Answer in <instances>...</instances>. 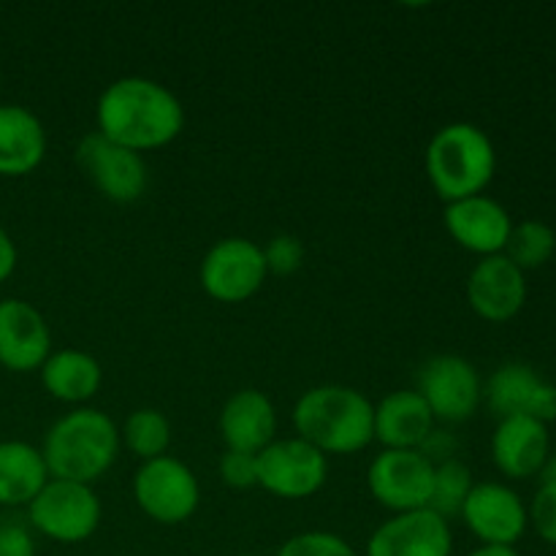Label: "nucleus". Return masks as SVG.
Returning <instances> with one entry per match:
<instances>
[{
  "label": "nucleus",
  "instance_id": "obj_32",
  "mask_svg": "<svg viewBox=\"0 0 556 556\" xmlns=\"http://www.w3.org/2000/svg\"><path fill=\"white\" fill-rule=\"evenodd\" d=\"M16 261H20V253H16L14 239L9 237L5 228H0V282H5L11 275H14Z\"/></svg>",
  "mask_w": 556,
  "mask_h": 556
},
{
  "label": "nucleus",
  "instance_id": "obj_30",
  "mask_svg": "<svg viewBox=\"0 0 556 556\" xmlns=\"http://www.w3.org/2000/svg\"><path fill=\"white\" fill-rule=\"evenodd\" d=\"M220 478L228 489L258 486V456L226 448L220 459Z\"/></svg>",
  "mask_w": 556,
  "mask_h": 556
},
{
  "label": "nucleus",
  "instance_id": "obj_2",
  "mask_svg": "<svg viewBox=\"0 0 556 556\" xmlns=\"http://www.w3.org/2000/svg\"><path fill=\"white\" fill-rule=\"evenodd\" d=\"M291 421L296 438L324 456H351L375 443V405L351 386L326 383L304 391Z\"/></svg>",
  "mask_w": 556,
  "mask_h": 556
},
{
  "label": "nucleus",
  "instance_id": "obj_18",
  "mask_svg": "<svg viewBox=\"0 0 556 556\" xmlns=\"http://www.w3.org/2000/svg\"><path fill=\"white\" fill-rule=\"evenodd\" d=\"M552 456V438L543 421L527 416L500 418L492 434L494 467L510 481H527L541 472Z\"/></svg>",
  "mask_w": 556,
  "mask_h": 556
},
{
  "label": "nucleus",
  "instance_id": "obj_35",
  "mask_svg": "<svg viewBox=\"0 0 556 556\" xmlns=\"http://www.w3.org/2000/svg\"><path fill=\"white\" fill-rule=\"evenodd\" d=\"M233 556H253V554H233Z\"/></svg>",
  "mask_w": 556,
  "mask_h": 556
},
{
  "label": "nucleus",
  "instance_id": "obj_16",
  "mask_svg": "<svg viewBox=\"0 0 556 556\" xmlns=\"http://www.w3.org/2000/svg\"><path fill=\"white\" fill-rule=\"evenodd\" d=\"M52 353L47 318L25 299L0 302V367L9 372H36Z\"/></svg>",
  "mask_w": 556,
  "mask_h": 556
},
{
  "label": "nucleus",
  "instance_id": "obj_4",
  "mask_svg": "<svg viewBox=\"0 0 556 556\" xmlns=\"http://www.w3.org/2000/svg\"><path fill=\"white\" fill-rule=\"evenodd\" d=\"M494 172H497V150L478 125H443L429 141L427 177L445 204L481 195L494 179Z\"/></svg>",
  "mask_w": 556,
  "mask_h": 556
},
{
  "label": "nucleus",
  "instance_id": "obj_14",
  "mask_svg": "<svg viewBox=\"0 0 556 556\" xmlns=\"http://www.w3.org/2000/svg\"><path fill=\"white\" fill-rule=\"evenodd\" d=\"M467 302L489 324L514 320L527 304V275L505 253L481 258L467 277Z\"/></svg>",
  "mask_w": 556,
  "mask_h": 556
},
{
  "label": "nucleus",
  "instance_id": "obj_27",
  "mask_svg": "<svg viewBox=\"0 0 556 556\" xmlns=\"http://www.w3.org/2000/svg\"><path fill=\"white\" fill-rule=\"evenodd\" d=\"M275 556H358L345 538L334 532H299L288 538Z\"/></svg>",
  "mask_w": 556,
  "mask_h": 556
},
{
  "label": "nucleus",
  "instance_id": "obj_13",
  "mask_svg": "<svg viewBox=\"0 0 556 556\" xmlns=\"http://www.w3.org/2000/svg\"><path fill=\"white\" fill-rule=\"evenodd\" d=\"M483 400L500 418L527 416L535 421H556V386L535 372L530 364L508 362L494 369L483 386Z\"/></svg>",
  "mask_w": 556,
  "mask_h": 556
},
{
  "label": "nucleus",
  "instance_id": "obj_7",
  "mask_svg": "<svg viewBox=\"0 0 556 556\" xmlns=\"http://www.w3.org/2000/svg\"><path fill=\"white\" fill-rule=\"evenodd\" d=\"M266 269L264 248L244 237L220 239L204 255L199 269L201 288L220 304H239L253 299L264 288Z\"/></svg>",
  "mask_w": 556,
  "mask_h": 556
},
{
  "label": "nucleus",
  "instance_id": "obj_33",
  "mask_svg": "<svg viewBox=\"0 0 556 556\" xmlns=\"http://www.w3.org/2000/svg\"><path fill=\"white\" fill-rule=\"evenodd\" d=\"M467 556H521V554L510 546H478L476 552H470Z\"/></svg>",
  "mask_w": 556,
  "mask_h": 556
},
{
  "label": "nucleus",
  "instance_id": "obj_20",
  "mask_svg": "<svg viewBox=\"0 0 556 556\" xmlns=\"http://www.w3.org/2000/svg\"><path fill=\"white\" fill-rule=\"evenodd\" d=\"M220 434L228 451L258 456L277 440V410L258 389H242L228 396L220 410Z\"/></svg>",
  "mask_w": 556,
  "mask_h": 556
},
{
  "label": "nucleus",
  "instance_id": "obj_12",
  "mask_svg": "<svg viewBox=\"0 0 556 556\" xmlns=\"http://www.w3.org/2000/svg\"><path fill=\"white\" fill-rule=\"evenodd\" d=\"M459 516L481 546L516 548L530 527L525 500L510 486L494 481L476 483Z\"/></svg>",
  "mask_w": 556,
  "mask_h": 556
},
{
  "label": "nucleus",
  "instance_id": "obj_19",
  "mask_svg": "<svg viewBox=\"0 0 556 556\" xmlns=\"http://www.w3.org/2000/svg\"><path fill=\"white\" fill-rule=\"evenodd\" d=\"M434 429L438 421L416 389L391 391L375 405V440L383 451H421Z\"/></svg>",
  "mask_w": 556,
  "mask_h": 556
},
{
  "label": "nucleus",
  "instance_id": "obj_10",
  "mask_svg": "<svg viewBox=\"0 0 556 556\" xmlns=\"http://www.w3.org/2000/svg\"><path fill=\"white\" fill-rule=\"evenodd\" d=\"M434 483V462L421 451H380L367 472L375 503L391 514L429 508Z\"/></svg>",
  "mask_w": 556,
  "mask_h": 556
},
{
  "label": "nucleus",
  "instance_id": "obj_22",
  "mask_svg": "<svg viewBox=\"0 0 556 556\" xmlns=\"http://www.w3.org/2000/svg\"><path fill=\"white\" fill-rule=\"evenodd\" d=\"M38 372L47 394L65 405L85 407L103 386V367L98 358L76 348L52 351Z\"/></svg>",
  "mask_w": 556,
  "mask_h": 556
},
{
  "label": "nucleus",
  "instance_id": "obj_25",
  "mask_svg": "<svg viewBox=\"0 0 556 556\" xmlns=\"http://www.w3.org/2000/svg\"><path fill=\"white\" fill-rule=\"evenodd\" d=\"M556 253V231L548 223L543 220H525L514 223V231H510L508 248L505 255L519 266L521 271L541 269L543 264L554 258Z\"/></svg>",
  "mask_w": 556,
  "mask_h": 556
},
{
  "label": "nucleus",
  "instance_id": "obj_28",
  "mask_svg": "<svg viewBox=\"0 0 556 556\" xmlns=\"http://www.w3.org/2000/svg\"><path fill=\"white\" fill-rule=\"evenodd\" d=\"M264 258H266V269H269V275L288 277L293 275V271L302 269L304 244L299 242L296 237H291V233H280V237H275L264 248Z\"/></svg>",
  "mask_w": 556,
  "mask_h": 556
},
{
  "label": "nucleus",
  "instance_id": "obj_26",
  "mask_svg": "<svg viewBox=\"0 0 556 556\" xmlns=\"http://www.w3.org/2000/svg\"><path fill=\"white\" fill-rule=\"evenodd\" d=\"M472 486V472L470 467L462 459H448L434 465V483H432V500H429V510L443 516L451 521V516H459L465 508V500L470 497Z\"/></svg>",
  "mask_w": 556,
  "mask_h": 556
},
{
  "label": "nucleus",
  "instance_id": "obj_8",
  "mask_svg": "<svg viewBox=\"0 0 556 556\" xmlns=\"http://www.w3.org/2000/svg\"><path fill=\"white\" fill-rule=\"evenodd\" d=\"M329 459L302 438H277L258 454V486L280 500H307L324 489Z\"/></svg>",
  "mask_w": 556,
  "mask_h": 556
},
{
  "label": "nucleus",
  "instance_id": "obj_34",
  "mask_svg": "<svg viewBox=\"0 0 556 556\" xmlns=\"http://www.w3.org/2000/svg\"><path fill=\"white\" fill-rule=\"evenodd\" d=\"M538 478H541V483H556V454L548 456L546 465L538 472Z\"/></svg>",
  "mask_w": 556,
  "mask_h": 556
},
{
  "label": "nucleus",
  "instance_id": "obj_3",
  "mask_svg": "<svg viewBox=\"0 0 556 556\" xmlns=\"http://www.w3.org/2000/svg\"><path fill=\"white\" fill-rule=\"evenodd\" d=\"M119 445V429L109 413L76 407L49 427L41 454L52 478L92 486L114 467Z\"/></svg>",
  "mask_w": 556,
  "mask_h": 556
},
{
  "label": "nucleus",
  "instance_id": "obj_24",
  "mask_svg": "<svg viewBox=\"0 0 556 556\" xmlns=\"http://www.w3.org/2000/svg\"><path fill=\"white\" fill-rule=\"evenodd\" d=\"M119 440L125 448L139 462L161 459L168 454L172 445V424L155 407H141L125 418V427L119 429Z\"/></svg>",
  "mask_w": 556,
  "mask_h": 556
},
{
  "label": "nucleus",
  "instance_id": "obj_31",
  "mask_svg": "<svg viewBox=\"0 0 556 556\" xmlns=\"http://www.w3.org/2000/svg\"><path fill=\"white\" fill-rule=\"evenodd\" d=\"M0 556H36L33 532L16 521H0Z\"/></svg>",
  "mask_w": 556,
  "mask_h": 556
},
{
  "label": "nucleus",
  "instance_id": "obj_15",
  "mask_svg": "<svg viewBox=\"0 0 556 556\" xmlns=\"http://www.w3.org/2000/svg\"><path fill=\"white\" fill-rule=\"evenodd\" d=\"M454 532L434 510L394 514L367 541V556H451Z\"/></svg>",
  "mask_w": 556,
  "mask_h": 556
},
{
  "label": "nucleus",
  "instance_id": "obj_6",
  "mask_svg": "<svg viewBox=\"0 0 556 556\" xmlns=\"http://www.w3.org/2000/svg\"><path fill=\"white\" fill-rule=\"evenodd\" d=\"M134 500L147 519L155 525L177 527L199 510V478L185 462L174 456L141 462L134 476Z\"/></svg>",
  "mask_w": 556,
  "mask_h": 556
},
{
  "label": "nucleus",
  "instance_id": "obj_17",
  "mask_svg": "<svg viewBox=\"0 0 556 556\" xmlns=\"http://www.w3.org/2000/svg\"><path fill=\"white\" fill-rule=\"evenodd\" d=\"M443 223L445 231L451 233V239L459 248L470 250L481 258L505 253L510 231H514V220H510L508 210L483 193L445 204Z\"/></svg>",
  "mask_w": 556,
  "mask_h": 556
},
{
  "label": "nucleus",
  "instance_id": "obj_9",
  "mask_svg": "<svg viewBox=\"0 0 556 556\" xmlns=\"http://www.w3.org/2000/svg\"><path fill=\"white\" fill-rule=\"evenodd\" d=\"M76 163L96 190L114 204H134L150 185V172L139 152L119 147L98 130L76 144Z\"/></svg>",
  "mask_w": 556,
  "mask_h": 556
},
{
  "label": "nucleus",
  "instance_id": "obj_5",
  "mask_svg": "<svg viewBox=\"0 0 556 556\" xmlns=\"http://www.w3.org/2000/svg\"><path fill=\"white\" fill-rule=\"evenodd\" d=\"M101 516L103 508L96 489L63 478H49L47 486L27 505L33 530L65 546L90 541L101 527Z\"/></svg>",
  "mask_w": 556,
  "mask_h": 556
},
{
  "label": "nucleus",
  "instance_id": "obj_21",
  "mask_svg": "<svg viewBox=\"0 0 556 556\" xmlns=\"http://www.w3.org/2000/svg\"><path fill=\"white\" fill-rule=\"evenodd\" d=\"M47 157V130L25 106L0 103V177H25Z\"/></svg>",
  "mask_w": 556,
  "mask_h": 556
},
{
  "label": "nucleus",
  "instance_id": "obj_29",
  "mask_svg": "<svg viewBox=\"0 0 556 556\" xmlns=\"http://www.w3.org/2000/svg\"><path fill=\"white\" fill-rule=\"evenodd\" d=\"M527 516L538 538L548 546H556V483H541L527 508Z\"/></svg>",
  "mask_w": 556,
  "mask_h": 556
},
{
  "label": "nucleus",
  "instance_id": "obj_1",
  "mask_svg": "<svg viewBox=\"0 0 556 556\" xmlns=\"http://www.w3.org/2000/svg\"><path fill=\"white\" fill-rule=\"evenodd\" d=\"M96 123L98 134L141 155L172 144L182 134L185 109L161 81L123 76L98 98Z\"/></svg>",
  "mask_w": 556,
  "mask_h": 556
},
{
  "label": "nucleus",
  "instance_id": "obj_11",
  "mask_svg": "<svg viewBox=\"0 0 556 556\" xmlns=\"http://www.w3.org/2000/svg\"><path fill=\"white\" fill-rule=\"evenodd\" d=\"M416 391L432 410L434 421L462 424L476 416L483 400V383L478 369L467 358L443 356L429 358L418 372Z\"/></svg>",
  "mask_w": 556,
  "mask_h": 556
},
{
  "label": "nucleus",
  "instance_id": "obj_23",
  "mask_svg": "<svg viewBox=\"0 0 556 556\" xmlns=\"http://www.w3.org/2000/svg\"><path fill=\"white\" fill-rule=\"evenodd\" d=\"M49 478L41 448L22 440L0 443V508H27Z\"/></svg>",
  "mask_w": 556,
  "mask_h": 556
}]
</instances>
